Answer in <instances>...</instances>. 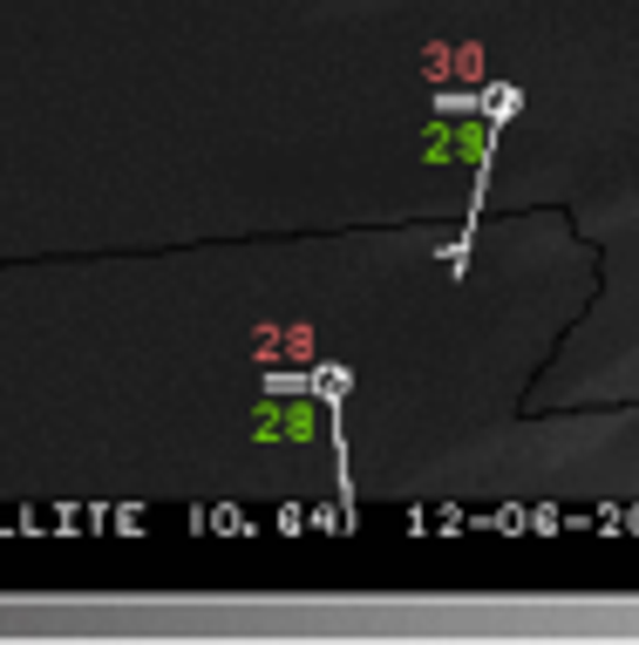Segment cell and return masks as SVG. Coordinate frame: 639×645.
I'll return each instance as SVG.
<instances>
[{
    "mask_svg": "<svg viewBox=\"0 0 639 645\" xmlns=\"http://www.w3.org/2000/svg\"><path fill=\"white\" fill-rule=\"evenodd\" d=\"M422 156L429 164H484L490 156V123H435Z\"/></svg>",
    "mask_w": 639,
    "mask_h": 645,
    "instance_id": "1",
    "label": "cell"
},
{
    "mask_svg": "<svg viewBox=\"0 0 639 645\" xmlns=\"http://www.w3.org/2000/svg\"><path fill=\"white\" fill-rule=\"evenodd\" d=\"M252 435L259 441H313L320 435V408H306V401H266V408L252 415Z\"/></svg>",
    "mask_w": 639,
    "mask_h": 645,
    "instance_id": "2",
    "label": "cell"
}]
</instances>
